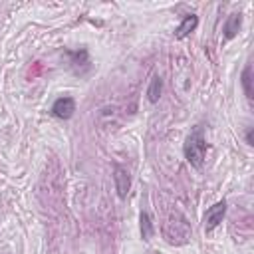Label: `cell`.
Returning a JSON list of instances; mask_svg holds the SVG:
<instances>
[{"label":"cell","mask_w":254,"mask_h":254,"mask_svg":"<svg viewBox=\"0 0 254 254\" xmlns=\"http://www.w3.org/2000/svg\"><path fill=\"white\" fill-rule=\"evenodd\" d=\"M204 155H206V141H204V135H202V127L196 125L185 141V159L192 167H200L202 161H204Z\"/></svg>","instance_id":"obj_1"},{"label":"cell","mask_w":254,"mask_h":254,"mask_svg":"<svg viewBox=\"0 0 254 254\" xmlns=\"http://www.w3.org/2000/svg\"><path fill=\"white\" fill-rule=\"evenodd\" d=\"M163 236L167 238V242L171 244H185L190 236V228L187 218L181 212H175L167 218L165 226H163Z\"/></svg>","instance_id":"obj_2"},{"label":"cell","mask_w":254,"mask_h":254,"mask_svg":"<svg viewBox=\"0 0 254 254\" xmlns=\"http://www.w3.org/2000/svg\"><path fill=\"white\" fill-rule=\"evenodd\" d=\"M224 214H226V202H224V200H218L216 204H212V206L206 210V214H204V228H206V230L216 228V226L222 222Z\"/></svg>","instance_id":"obj_3"},{"label":"cell","mask_w":254,"mask_h":254,"mask_svg":"<svg viewBox=\"0 0 254 254\" xmlns=\"http://www.w3.org/2000/svg\"><path fill=\"white\" fill-rule=\"evenodd\" d=\"M73 111H75V101L71 97H60L52 105V113L58 119H69L73 115Z\"/></svg>","instance_id":"obj_4"},{"label":"cell","mask_w":254,"mask_h":254,"mask_svg":"<svg viewBox=\"0 0 254 254\" xmlns=\"http://www.w3.org/2000/svg\"><path fill=\"white\" fill-rule=\"evenodd\" d=\"M113 181H115V190H117V194H119L121 198H125L127 192H129V187H131V179H129V173H127L121 165H115V169H113Z\"/></svg>","instance_id":"obj_5"},{"label":"cell","mask_w":254,"mask_h":254,"mask_svg":"<svg viewBox=\"0 0 254 254\" xmlns=\"http://www.w3.org/2000/svg\"><path fill=\"white\" fill-rule=\"evenodd\" d=\"M196 24H198V18L194 16V14H189L183 22H181V26L175 30V36L179 38V40H183V38H187L194 28H196Z\"/></svg>","instance_id":"obj_6"},{"label":"cell","mask_w":254,"mask_h":254,"mask_svg":"<svg viewBox=\"0 0 254 254\" xmlns=\"http://www.w3.org/2000/svg\"><path fill=\"white\" fill-rule=\"evenodd\" d=\"M240 24H242V16H240L238 12L230 14L228 20H226V24H224V36H226L228 40L234 38V36L238 34V30H240Z\"/></svg>","instance_id":"obj_7"},{"label":"cell","mask_w":254,"mask_h":254,"mask_svg":"<svg viewBox=\"0 0 254 254\" xmlns=\"http://www.w3.org/2000/svg\"><path fill=\"white\" fill-rule=\"evenodd\" d=\"M161 91H163V79H161L159 75H155V77L151 79L149 89H147V97H149V101H151V103H157L159 97H161Z\"/></svg>","instance_id":"obj_8"},{"label":"cell","mask_w":254,"mask_h":254,"mask_svg":"<svg viewBox=\"0 0 254 254\" xmlns=\"http://www.w3.org/2000/svg\"><path fill=\"white\" fill-rule=\"evenodd\" d=\"M242 87H244V93H246V97L248 99H252V67L250 65H246L244 67V71H242Z\"/></svg>","instance_id":"obj_9"},{"label":"cell","mask_w":254,"mask_h":254,"mask_svg":"<svg viewBox=\"0 0 254 254\" xmlns=\"http://www.w3.org/2000/svg\"><path fill=\"white\" fill-rule=\"evenodd\" d=\"M141 236H143V240H151V236H153V224H151V218L147 212H141Z\"/></svg>","instance_id":"obj_10"},{"label":"cell","mask_w":254,"mask_h":254,"mask_svg":"<svg viewBox=\"0 0 254 254\" xmlns=\"http://www.w3.org/2000/svg\"><path fill=\"white\" fill-rule=\"evenodd\" d=\"M246 143H248V145H254V129H252V127L246 131Z\"/></svg>","instance_id":"obj_11"}]
</instances>
